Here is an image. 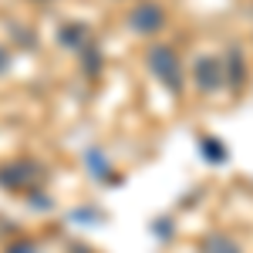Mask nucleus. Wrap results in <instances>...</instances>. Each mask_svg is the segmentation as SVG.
<instances>
[{
  "instance_id": "obj_1",
  "label": "nucleus",
  "mask_w": 253,
  "mask_h": 253,
  "mask_svg": "<svg viewBox=\"0 0 253 253\" xmlns=\"http://www.w3.org/2000/svg\"><path fill=\"white\" fill-rule=\"evenodd\" d=\"M159 17L162 14H159L156 7H145V10H138L135 17H132V24H135L138 31H152V27H159Z\"/></svg>"
}]
</instances>
